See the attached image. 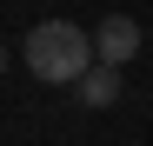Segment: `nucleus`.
<instances>
[{
    "label": "nucleus",
    "mask_w": 153,
    "mask_h": 146,
    "mask_svg": "<svg viewBox=\"0 0 153 146\" xmlns=\"http://www.w3.org/2000/svg\"><path fill=\"white\" fill-rule=\"evenodd\" d=\"M27 66L40 73L47 86H80L87 73L100 66L93 33H80L73 20H40V27L27 33Z\"/></svg>",
    "instance_id": "obj_1"
},
{
    "label": "nucleus",
    "mask_w": 153,
    "mask_h": 146,
    "mask_svg": "<svg viewBox=\"0 0 153 146\" xmlns=\"http://www.w3.org/2000/svg\"><path fill=\"white\" fill-rule=\"evenodd\" d=\"M93 53H100V66H126L140 53V20H126V13H107L93 27Z\"/></svg>",
    "instance_id": "obj_2"
},
{
    "label": "nucleus",
    "mask_w": 153,
    "mask_h": 146,
    "mask_svg": "<svg viewBox=\"0 0 153 146\" xmlns=\"http://www.w3.org/2000/svg\"><path fill=\"white\" fill-rule=\"evenodd\" d=\"M73 93H80V106H113L120 100V66H93Z\"/></svg>",
    "instance_id": "obj_3"
},
{
    "label": "nucleus",
    "mask_w": 153,
    "mask_h": 146,
    "mask_svg": "<svg viewBox=\"0 0 153 146\" xmlns=\"http://www.w3.org/2000/svg\"><path fill=\"white\" fill-rule=\"evenodd\" d=\"M0 73H7V53H0Z\"/></svg>",
    "instance_id": "obj_4"
}]
</instances>
